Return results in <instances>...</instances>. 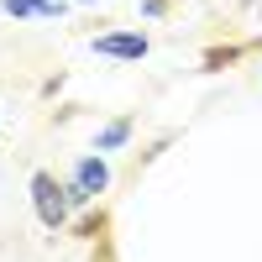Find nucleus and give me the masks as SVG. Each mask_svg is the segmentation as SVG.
Here are the masks:
<instances>
[{
    "label": "nucleus",
    "instance_id": "1",
    "mask_svg": "<svg viewBox=\"0 0 262 262\" xmlns=\"http://www.w3.org/2000/svg\"><path fill=\"white\" fill-rule=\"evenodd\" d=\"M32 210H37V221L48 226V231H63V221H69V194L58 189V179H53L48 168L32 173Z\"/></svg>",
    "mask_w": 262,
    "mask_h": 262
},
{
    "label": "nucleus",
    "instance_id": "2",
    "mask_svg": "<svg viewBox=\"0 0 262 262\" xmlns=\"http://www.w3.org/2000/svg\"><path fill=\"white\" fill-rule=\"evenodd\" d=\"M95 53L116 58V63H142L152 53V37L147 32H105V37H95Z\"/></svg>",
    "mask_w": 262,
    "mask_h": 262
},
{
    "label": "nucleus",
    "instance_id": "3",
    "mask_svg": "<svg viewBox=\"0 0 262 262\" xmlns=\"http://www.w3.org/2000/svg\"><path fill=\"white\" fill-rule=\"evenodd\" d=\"M74 184L90 194V200H100L105 189H111V163L100 158V152H90V158H79V168H74Z\"/></svg>",
    "mask_w": 262,
    "mask_h": 262
},
{
    "label": "nucleus",
    "instance_id": "4",
    "mask_svg": "<svg viewBox=\"0 0 262 262\" xmlns=\"http://www.w3.org/2000/svg\"><path fill=\"white\" fill-rule=\"evenodd\" d=\"M0 11L6 16H42V21H58V0H0Z\"/></svg>",
    "mask_w": 262,
    "mask_h": 262
},
{
    "label": "nucleus",
    "instance_id": "5",
    "mask_svg": "<svg viewBox=\"0 0 262 262\" xmlns=\"http://www.w3.org/2000/svg\"><path fill=\"white\" fill-rule=\"evenodd\" d=\"M131 131H137V121H131V116H121V121H111V126L100 131V142H95V147H100V152H121V147L131 142Z\"/></svg>",
    "mask_w": 262,
    "mask_h": 262
},
{
    "label": "nucleus",
    "instance_id": "6",
    "mask_svg": "<svg viewBox=\"0 0 262 262\" xmlns=\"http://www.w3.org/2000/svg\"><path fill=\"white\" fill-rule=\"evenodd\" d=\"M142 11H147V16H163V11H168V0H142Z\"/></svg>",
    "mask_w": 262,
    "mask_h": 262
},
{
    "label": "nucleus",
    "instance_id": "7",
    "mask_svg": "<svg viewBox=\"0 0 262 262\" xmlns=\"http://www.w3.org/2000/svg\"><path fill=\"white\" fill-rule=\"evenodd\" d=\"M79 6H95V0H79Z\"/></svg>",
    "mask_w": 262,
    "mask_h": 262
}]
</instances>
